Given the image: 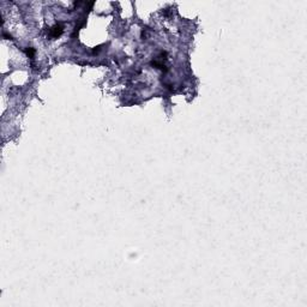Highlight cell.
Segmentation results:
<instances>
[{
	"mask_svg": "<svg viewBox=\"0 0 307 307\" xmlns=\"http://www.w3.org/2000/svg\"><path fill=\"white\" fill-rule=\"evenodd\" d=\"M61 34H62V26L59 24L54 25L51 29V31H49V35H51V37H53V39H58Z\"/></svg>",
	"mask_w": 307,
	"mask_h": 307,
	"instance_id": "6da1fadb",
	"label": "cell"
},
{
	"mask_svg": "<svg viewBox=\"0 0 307 307\" xmlns=\"http://www.w3.org/2000/svg\"><path fill=\"white\" fill-rule=\"evenodd\" d=\"M25 53H26V55L29 56V58H31V56H34V54H35V51H34V48L28 47V48L25 49Z\"/></svg>",
	"mask_w": 307,
	"mask_h": 307,
	"instance_id": "7a4b0ae2",
	"label": "cell"
}]
</instances>
